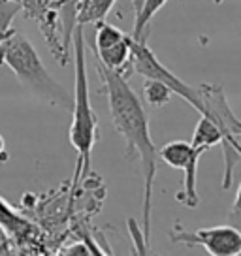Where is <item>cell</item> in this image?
Wrapping results in <instances>:
<instances>
[{
	"label": "cell",
	"instance_id": "6da1fadb",
	"mask_svg": "<svg viewBox=\"0 0 241 256\" xmlns=\"http://www.w3.org/2000/svg\"><path fill=\"white\" fill-rule=\"evenodd\" d=\"M96 72L104 85V92L110 104L113 128L119 132L126 145V156L138 158L144 172V222L142 232L151 245V209H153V183L158 170V149L154 147L149 117L144 110L140 96L130 87L128 80L120 74L104 68L96 62Z\"/></svg>",
	"mask_w": 241,
	"mask_h": 256
},
{
	"label": "cell",
	"instance_id": "7a4b0ae2",
	"mask_svg": "<svg viewBox=\"0 0 241 256\" xmlns=\"http://www.w3.org/2000/svg\"><path fill=\"white\" fill-rule=\"evenodd\" d=\"M74 44V98H72V124H70V144L78 152L76 181H81L90 172V152L98 142V115L90 104L88 92L87 62H85V36L83 24H76L72 34Z\"/></svg>",
	"mask_w": 241,
	"mask_h": 256
},
{
	"label": "cell",
	"instance_id": "3957f363",
	"mask_svg": "<svg viewBox=\"0 0 241 256\" xmlns=\"http://www.w3.org/2000/svg\"><path fill=\"white\" fill-rule=\"evenodd\" d=\"M0 66H8L21 85L48 104L56 108L70 106V96L66 88L51 78L30 40L16 28L0 48Z\"/></svg>",
	"mask_w": 241,
	"mask_h": 256
},
{
	"label": "cell",
	"instance_id": "277c9868",
	"mask_svg": "<svg viewBox=\"0 0 241 256\" xmlns=\"http://www.w3.org/2000/svg\"><path fill=\"white\" fill-rule=\"evenodd\" d=\"M198 94L202 102V113L208 115L211 120H215V124L222 132V149H224V176H222V188L228 190L232 186L234 179V168L236 162L240 160V154L236 152L232 144L241 138V119L232 112V108L228 104L224 94V88L215 83H202L198 85Z\"/></svg>",
	"mask_w": 241,
	"mask_h": 256
},
{
	"label": "cell",
	"instance_id": "5b68a950",
	"mask_svg": "<svg viewBox=\"0 0 241 256\" xmlns=\"http://www.w3.org/2000/svg\"><path fill=\"white\" fill-rule=\"evenodd\" d=\"M130 60H132V68L134 72L144 76L145 80H156L162 81L164 85H168L170 90L174 94L181 96L185 102L192 106L198 113H202V102L198 88L190 87L188 83H185L183 80H179L176 74L168 70L164 64L156 58V55L153 53V49L149 48L147 44V36L142 40H134L132 38V53H130Z\"/></svg>",
	"mask_w": 241,
	"mask_h": 256
},
{
	"label": "cell",
	"instance_id": "8992f818",
	"mask_svg": "<svg viewBox=\"0 0 241 256\" xmlns=\"http://www.w3.org/2000/svg\"><path fill=\"white\" fill-rule=\"evenodd\" d=\"M170 241L186 247H200L209 256H241V232L230 224L188 232L176 222L170 230Z\"/></svg>",
	"mask_w": 241,
	"mask_h": 256
},
{
	"label": "cell",
	"instance_id": "52a82bcc",
	"mask_svg": "<svg viewBox=\"0 0 241 256\" xmlns=\"http://www.w3.org/2000/svg\"><path fill=\"white\" fill-rule=\"evenodd\" d=\"M204 154L202 149L194 147L188 142H168L166 145H162L158 151V158L168 164L172 168L181 170L183 172V188L177 192V202L183 204L185 208L194 209L198 208V160Z\"/></svg>",
	"mask_w": 241,
	"mask_h": 256
},
{
	"label": "cell",
	"instance_id": "ba28073f",
	"mask_svg": "<svg viewBox=\"0 0 241 256\" xmlns=\"http://www.w3.org/2000/svg\"><path fill=\"white\" fill-rule=\"evenodd\" d=\"M222 140H224V136H222L220 128L215 124V120H211L208 115H200V120H198V124L194 128L192 142L190 144L206 152L211 147L222 144Z\"/></svg>",
	"mask_w": 241,
	"mask_h": 256
},
{
	"label": "cell",
	"instance_id": "9c48e42d",
	"mask_svg": "<svg viewBox=\"0 0 241 256\" xmlns=\"http://www.w3.org/2000/svg\"><path fill=\"white\" fill-rule=\"evenodd\" d=\"M117 0H78L76 19L78 24H94L106 19Z\"/></svg>",
	"mask_w": 241,
	"mask_h": 256
},
{
	"label": "cell",
	"instance_id": "30bf717a",
	"mask_svg": "<svg viewBox=\"0 0 241 256\" xmlns=\"http://www.w3.org/2000/svg\"><path fill=\"white\" fill-rule=\"evenodd\" d=\"M166 2H168V0H144L140 14H136L134 30H132V34H130L134 40H142V38L147 36V26H149V23H151V19L164 8Z\"/></svg>",
	"mask_w": 241,
	"mask_h": 256
},
{
	"label": "cell",
	"instance_id": "8fae6325",
	"mask_svg": "<svg viewBox=\"0 0 241 256\" xmlns=\"http://www.w3.org/2000/svg\"><path fill=\"white\" fill-rule=\"evenodd\" d=\"M144 94L147 104L153 108H164L172 100V90L168 85H164L162 81L156 80H145L144 81Z\"/></svg>",
	"mask_w": 241,
	"mask_h": 256
},
{
	"label": "cell",
	"instance_id": "7c38bea8",
	"mask_svg": "<svg viewBox=\"0 0 241 256\" xmlns=\"http://www.w3.org/2000/svg\"><path fill=\"white\" fill-rule=\"evenodd\" d=\"M21 2L19 0H0V48L4 40L14 32L12 23L16 19L17 14H21Z\"/></svg>",
	"mask_w": 241,
	"mask_h": 256
},
{
	"label": "cell",
	"instance_id": "4fadbf2b",
	"mask_svg": "<svg viewBox=\"0 0 241 256\" xmlns=\"http://www.w3.org/2000/svg\"><path fill=\"white\" fill-rule=\"evenodd\" d=\"M232 147L236 149V152L240 154V160H241L240 140H236L232 144ZM228 224L234 226V228H238L241 232V183H240V188H238V194H236V200H234V204H232V209H230V215H228Z\"/></svg>",
	"mask_w": 241,
	"mask_h": 256
},
{
	"label": "cell",
	"instance_id": "5bb4252c",
	"mask_svg": "<svg viewBox=\"0 0 241 256\" xmlns=\"http://www.w3.org/2000/svg\"><path fill=\"white\" fill-rule=\"evenodd\" d=\"M80 236H81V241H83L88 247V250H90V256H113L112 250L108 248V245H106V248H104L88 232H80Z\"/></svg>",
	"mask_w": 241,
	"mask_h": 256
},
{
	"label": "cell",
	"instance_id": "9a60e30c",
	"mask_svg": "<svg viewBox=\"0 0 241 256\" xmlns=\"http://www.w3.org/2000/svg\"><path fill=\"white\" fill-rule=\"evenodd\" d=\"M64 256H90V250L83 241H78V243H74L66 248Z\"/></svg>",
	"mask_w": 241,
	"mask_h": 256
},
{
	"label": "cell",
	"instance_id": "2e32d148",
	"mask_svg": "<svg viewBox=\"0 0 241 256\" xmlns=\"http://www.w3.org/2000/svg\"><path fill=\"white\" fill-rule=\"evenodd\" d=\"M8 160V151H6V142L0 134V162H6Z\"/></svg>",
	"mask_w": 241,
	"mask_h": 256
},
{
	"label": "cell",
	"instance_id": "e0dca14e",
	"mask_svg": "<svg viewBox=\"0 0 241 256\" xmlns=\"http://www.w3.org/2000/svg\"><path fill=\"white\" fill-rule=\"evenodd\" d=\"M142 4H144V0H132V6H134V14H140V10H142Z\"/></svg>",
	"mask_w": 241,
	"mask_h": 256
},
{
	"label": "cell",
	"instance_id": "ac0fdd59",
	"mask_svg": "<svg viewBox=\"0 0 241 256\" xmlns=\"http://www.w3.org/2000/svg\"><path fill=\"white\" fill-rule=\"evenodd\" d=\"M215 2H217V4H220V2H222V0H215Z\"/></svg>",
	"mask_w": 241,
	"mask_h": 256
}]
</instances>
